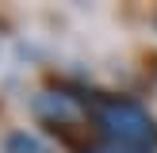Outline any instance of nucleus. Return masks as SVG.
I'll return each instance as SVG.
<instances>
[{
  "label": "nucleus",
  "instance_id": "obj_2",
  "mask_svg": "<svg viewBox=\"0 0 157 153\" xmlns=\"http://www.w3.org/2000/svg\"><path fill=\"white\" fill-rule=\"evenodd\" d=\"M35 111L42 115L46 122L65 126V122H73L77 115H81V107H77L73 96H61V92H42V96H35Z\"/></svg>",
  "mask_w": 157,
  "mask_h": 153
},
{
  "label": "nucleus",
  "instance_id": "obj_4",
  "mask_svg": "<svg viewBox=\"0 0 157 153\" xmlns=\"http://www.w3.org/2000/svg\"><path fill=\"white\" fill-rule=\"evenodd\" d=\"M92 153H150V149H127V145H104V149H92Z\"/></svg>",
  "mask_w": 157,
  "mask_h": 153
},
{
  "label": "nucleus",
  "instance_id": "obj_1",
  "mask_svg": "<svg viewBox=\"0 0 157 153\" xmlns=\"http://www.w3.org/2000/svg\"><path fill=\"white\" fill-rule=\"evenodd\" d=\"M96 122L104 126V134L111 138V145H127V149H146L157 145V122L134 99H100L96 103Z\"/></svg>",
  "mask_w": 157,
  "mask_h": 153
},
{
  "label": "nucleus",
  "instance_id": "obj_3",
  "mask_svg": "<svg viewBox=\"0 0 157 153\" xmlns=\"http://www.w3.org/2000/svg\"><path fill=\"white\" fill-rule=\"evenodd\" d=\"M4 153H54L50 145L42 142L38 134H27V130H12L4 142Z\"/></svg>",
  "mask_w": 157,
  "mask_h": 153
}]
</instances>
